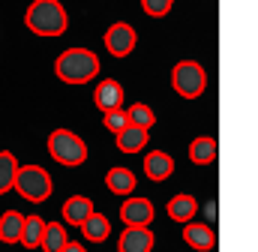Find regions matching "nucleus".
<instances>
[{
	"label": "nucleus",
	"instance_id": "obj_25",
	"mask_svg": "<svg viewBox=\"0 0 258 252\" xmlns=\"http://www.w3.org/2000/svg\"><path fill=\"white\" fill-rule=\"evenodd\" d=\"M60 252H87V249H84L81 243H75V240H69V243H66V246H63Z\"/></svg>",
	"mask_w": 258,
	"mask_h": 252
},
{
	"label": "nucleus",
	"instance_id": "obj_21",
	"mask_svg": "<svg viewBox=\"0 0 258 252\" xmlns=\"http://www.w3.org/2000/svg\"><path fill=\"white\" fill-rule=\"evenodd\" d=\"M126 120H129V126H138V129L150 132V126H156V111L147 102H135V105L126 108Z\"/></svg>",
	"mask_w": 258,
	"mask_h": 252
},
{
	"label": "nucleus",
	"instance_id": "obj_1",
	"mask_svg": "<svg viewBox=\"0 0 258 252\" xmlns=\"http://www.w3.org/2000/svg\"><path fill=\"white\" fill-rule=\"evenodd\" d=\"M24 24L30 33L36 36H63L66 27H69V15H66L63 3L60 0H33L24 12Z\"/></svg>",
	"mask_w": 258,
	"mask_h": 252
},
{
	"label": "nucleus",
	"instance_id": "obj_23",
	"mask_svg": "<svg viewBox=\"0 0 258 252\" xmlns=\"http://www.w3.org/2000/svg\"><path fill=\"white\" fill-rule=\"evenodd\" d=\"M102 123H105V129L111 132V135H117L120 129H126L129 120H126V108H114V111H105L102 114Z\"/></svg>",
	"mask_w": 258,
	"mask_h": 252
},
{
	"label": "nucleus",
	"instance_id": "obj_2",
	"mask_svg": "<svg viewBox=\"0 0 258 252\" xmlns=\"http://www.w3.org/2000/svg\"><path fill=\"white\" fill-rule=\"evenodd\" d=\"M54 75L63 81V84H87L99 75V57L90 51V48H66L57 54L54 60Z\"/></svg>",
	"mask_w": 258,
	"mask_h": 252
},
{
	"label": "nucleus",
	"instance_id": "obj_4",
	"mask_svg": "<svg viewBox=\"0 0 258 252\" xmlns=\"http://www.w3.org/2000/svg\"><path fill=\"white\" fill-rule=\"evenodd\" d=\"M12 189H15L21 198L39 204V201H45V198L54 192V180H51V174H48L42 165H33V162H30V165H18Z\"/></svg>",
	"mask_w": 258,
	"mask_h": 252
},
{
	"label": "nucleus",
	"instance_id": "obj_11",
	"mask_svg": "<svg viewBox=\"0 0 258 252\" xmlns=\"http://www.w3.org/2000/svg\"><path fill=\"white\" fill-rule=\"evenodd\" d=\"M183 240L198 252H210L216 246V234L204 222H183Z\"/></svg>",
	"mask_w": 258,
	"mask_h": 252
},
{
	"label": "nucleus",
	"instance_id": "obj_6",
	"mask_svg": "<svg viewBox=\"0 0 258 252\" xmlns=\"http://www.w3.org/2000/svg\"><path fill=\"white\" fill-rule=\"evenodd\" d=\"M105 48H108V54H114V57H129L132 54V48H135V42H138V33H135V27L129 24V21H114L108 30H105Z\"/></svg>",
	"mask_w": 258,
	"mask_h": 252
},
{
	"label": "nucleus",
	"instance_id": "obj_14",
	"mask_svg": "<svg viewBox=\"0 0 258 252\" xmlns=\"http://www.w3.org/2000/svg\"><path fill=\"white\" fill-rule=\"evenodd\" d=\"M60 213H63V222H69V225H81V222L93 213V201H90L87 195H72V198L63 201Z\"/></svg>",
	"mask_w": 258,
	"mask_h": 252
},
{
	"label": "nucleus",
	"instance_id": "obj_22",
	"mask_svg": "<svg viewBox=\"0 0 258 252\" xmlns=\"http://www.w3.org/2000/svg\"><path fill=\"white\" fill-rule=\"evenodd\" d=\"M15 171H18V159H15V153H9V150H0V195L12 192Z\"/></svg>",
	"mask_w": 258,
	"mask_h": 252
},
{
	"label": "nucleus",
	"instance_id": "obj_3",
	"mask_svg": "<svg viewBox=\"0 0 258 252\" xmlns=\"http://www.w3.org/2000/svg\"><path fill=\"white\" fill-rule=\"evenodd\" d=\"M48 153L54 162H60L66 168H78L87 162V144L72 129H54L48 135Z\"/></svg>",
	"mask_w": 258,
	"mask_h": 252
},
{
	"label": "nucleus",
	"instance_id": "obj_19",
	"mask_svg": "<svg viewBox=\"0 0 258 252\" xmlns=\"http://www.w3.org/2000/svg\"><path fill=\"white\" fill-rule=\"evenodd\" d=\"M69 243L66 237V228L60 222H45V231H42V240H39V249L42 252H60Z\"/></svg>",
	"mask_w": 258,
	"mask_h": 252
},
{
	"label": "nucleus",
	"instance_id": "obj_5",
	"mask_svg": "<svg viewBox=\"0 0 258 252\" xmlns=\"http://www.w3.org/2000/svg\"><path fill=\"white\" fill-rule=\"evenodd\" d=\"M171 87L183 99H198L207 90V72L198 60H180L171 69Z\"/></svg>",
	"mask_w": 258,
	"mask_h": 252
},
{
	"label": "nucleus",
	"instance_id": "obj_18",
	"mask_svg": "<svg viewBox=\"0 0 258 252\" xmlns=\"http://www.w3.org/2000/svg\"><path fill=\"white\" fill-rule=\"evenodd\" d=\"M42 231H45V219L36 216V213H30V216H24V222H21V240H18V243H21L24 249H39Z\"/></svg>",
	"mask_w": 258,
	"mask_h": 252
},
{
	"label": "nucleus",
	"instance_id": "obj_16",
	"mask_svg": "<svg viewBox=\"0 0 258 252\" xmlns=\"http://www.w3.org/2000/svg\"><path fill=\"white\" fill-rule=\"evenodd\" d=\"M114 138H117V150H123V153H141L147 147V141H150V132L138 129V126H126Z\"/></svg>",
	"mask_w": 258,
	"mask_h": 252
},
{
	"label": "nucleus",
	"instance_id": "obj_8",
	"mask_svg": "<svg viewBox=\"0 0 258 252\" xmlns=\"http://www.w3.org/2000/svg\"><path fill=\"white\" fill-rule=\"evenodd\" d=\"M156 216V207L150 198H126L120 204V219L126 225H150Z\"/></svg>",
	"mask_w": 258,
	"mask_h": 252
},
{
	"label": "nucleus",
	"instance_id": "obj_7",
	"mask_svg": "<svg viewBox=\"0 0 258 252\" xmlns=\"http://www.w3.org/2000/svg\"><path fill=\"white\" fill-rule=\"evenodd\" d=\"M156 234L150 225H126L117 237V252H153Z\"/></svg>",
	"mask_w": 258,
	"mask_h": 252
},
{
	"label": "nucleus",
	"instance_id": "obj_24",
	"mask_svg": "<svg viewBox=\"0 0 258 252\" xmlns=\"http://www.w3.org/2000/svg\"><path fill=\"white\" fill-rule=\"evenodd\" d=\"M174 0H141V9L150 15V18H165L171 12Z\"/></svg>",
	"mask_w": 258,
	"mask_h": 252
},
{
	"label": "nucleus",
	"instance_id": "obj_9",
	"mask_svg": "<svg viewBox=\"0 0 258 252\" xmlns=\"http://www.w3.org/2000/svg\"><path fill=\"white\" fill-rule=\"evenodd\" d=\"M144 174L153 180V183H162L174 174V156L165 153V150H150L144 156Z\"/></svg>",
	"mask_w": 258,
	"mask_h": 252
},
{
	"label": "nucleus",
	"instance_id": "obj_12",
	"mask_svg": "<svg viewBox=\"0 0 258 252\" xmlns=\"http://www.w3.org/2000/svg\"><path fill=\"white\" fill-rule=\"evenodd\" d=\"M78 228L84 231V240H90V243H105L111 237V219L105 213H99V210H93Z\"/></svg>",
	"mask_w": 258,
	"mask_h": 252
},
{
	"label": "nucleus",
	"instance_id": "obj_20",
	"mask_svg": "<svg viewBox=\"0 0 258 252\" xmlns=\"http://www.w3.org/2000/svg\"><path fill=\"white\" fill-rule=\"evenodd\" d=\"M21 222H24V216L18 210H6L0 216V240L3 243H18L21 240Z\"/></svg>",
	"mask_w": 258,
	"mask_h": 252
},
{
	"label": "nucleus",
	"instance_id": "obj_15",
	"mask_svg": "<svg viewBox=\"0 0 258 252\" xmlns=\"http://www.w3.org/2000/svg\"><path fill=\"white\" fill-rule=\"evenodd\" d=\"M216 156H219V144L213 135H198L189 144V159L195 165H210V162H216Z\"/></svg>",
	"mask_w": 258,
	"mask_h": 252
},
{
	"label": "nucleus",
	"instance_id": "obj_26",
	"mask_svg": "<svg viewBox=\"0 0 258 252\" xmlns=\"http://www.w3.org/2000/svg\"><path fill=\"white\" fill-rule=\"evenodd\" d=\"M204 213H207V219H216V201L204 204Z\"/></svg>",
	"mask_w": 258,
	"mask_h": 252
},
{
	"label": "nucleus",
	"instance_id": "obj_10",
	"mask_svg": "<svg viewBox=\"0 0 258 252\" xmlns=\"http://www.w3.org/2000/svg\"><path fill=\"white\" fill-rule=\"evenodd\" d=\"M93 102L96 108L105 114V111H114V108H123V87L117 81H99L96 84V93H93Z\"/></svg>",
	"mask_w": 258,
	"mask_h": 252
},
{
	"label": "nucleus",
	"instance_id": "obj_13",
	"mask_svg": "<svg viewBox=\"0 0 258 252\" xmlns=\"http://www.w3.org/2000/svg\"><path fill=\"white\" fill-rule=\"evenodd\" d=\"M105 186H108L111 195H117V198L132 195V192H135V174L129 171L126 165H114V168H108V174H105Z\"/></svg>",
	"mask_w": 258,
	"mask_h": 252
},
{
	"label": "nucleus",
	"instance_id": "obj_17",
	"mask_svg": "<svg viewBox=\"0 0 258 252\" xmlns=\"http://www.w3.org/2000/svg\"><path fill=\"white\" fill-rule=\"evenodd\" d=\"M165 210H168V216L174 222H192V216L198 213V201H195V195H189V192H180V195H174L168 201Z\"/></svg>",
	"mask_w": 258,
	"mask_h": 252
}]
</instances>
